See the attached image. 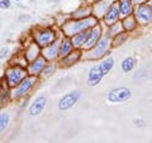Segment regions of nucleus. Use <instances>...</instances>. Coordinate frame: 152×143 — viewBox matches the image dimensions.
I'll return each mask as SVG.
<instances>
[{
    "instance_id": "nucleus-1",
    "label": "nucleus",
    "mask_w": 152,
    "mask_h": 143,
    "mask_svg": "<svg viewBox=\"0 0 152 143\" xmlns=\"http://www.w3.org/2000/svg\"><path fill=\"white\" fill-rule=\"evenodd\" d=\"M100 22L98 18H95L94 15L86 17L84 19H74V18H69L64 22V24L61 26V32L62 34L66 37H72L74 34L83 31H88L91 27Z\"/></svg>"
},
{
    "instance_id": "nucleus-29",
    "label": "nucleus",
    "mask_w": 152,
    "mask_h": 143,
    "mask_svg": "<svg viewBox=\"0 0 152 143\" xmlns=\"http://www.w3.org/2000/svg\"><path fill=\"white\" fill-rule=\"evenodd\" d=\"M123 31H124V29H123L122 22L118 20V22H115V23H113V24L108 26V31H107V32H108L112 37H114L115 34H118V33H121V32H123Z\"/></svg>"
},
{
    "instance_id": "nucleus-23",
    "label": "nucleus",
    "mask_w": 152,
    "mask_h": 143,
    "mask_svg": "<svg viewBox=\"0 0 152 143\" xmlns=\"http://www.w3.org/2000/svg\"><path fill=\"white\" fill-rule=\"evenodd\" d=\"M121 22H122L123 29H124L126 32H128V33L134 32V31L137 29V27H138L137 19L134 18V15H133V14H131V15H128V17H126V18H122Z\"/></svg>"
},
{
    "instance_id": "nucleus-4",
    "label": "nucleus",
    "mask_w": 152,
    "mask_h": 143,
    "mask_svg": "<svg viewBox=\"0 0 152 143\" xmlns=\"http://www.w3.org/2000/svg\"><path fill=\"white\" fill-rule=\"evenodd\" d=\"M39 77L38 76H33V75H28L24 80H22L17 86L12 88V93H10V98L12 101H19L23 98L28 96V94L32 91V89L36 86Z\"/></svg>"
},
{
    "instance_id": "nucleus-2",
    "label": "nucleus",
    "mask_w": 152,
    "mask_h": 143,
    "mask_svg": "<svg viewBox=\"0 0 152 143\" xmlns=\"http://www.w3.org/2000/svg\"><path fill=\"white\" fill-rule=\"evenodd\" d=\"M112 48H113L112 47V36L109 34L108 32H104L103 36L100 37V39L96 42V45H95L91 50L83 52V58L88 60V61L102 60L103 57H105L109 52H110Z\"/></svg>"
},
{
    "instance_id": "nucleus-3",
    "label": "nucleus",
    "mask_w": 152,
    "mask_h": 143,
    "mask_svg": "<svg viewBox=\"0 0 152 143\" xmlns=\"http://www.w3.org/2000/svg\"><path fill=\"white\" fill-rule=\"evenodd\" d=\"M60 32L57 29H53L52 27H37V28H33L32 29L31 38L41 48H43V47L52 43V42L58 37Z\"/></svg>"
},
{
    "instance_id": "nucleus-31",
    "label": "nucleus",
    "mask_w": 152,
    "mask_h": 143,
    "mask_svg": "<svg viewBox=\"0 0 152 143\" xmlns=\"http://www.w3.org/2000/svg\"><path fill=\"white\" fill-rule=\"evenodd\" d=\"M10 7H12L10 0H0V9L7 10V9H10Z\"/></svg>"
},
{
    "instance_id": "nucleus-30",
    "label": "nucleus",
    "mask_w": 152,
    "mask_h": 143,
    "mask_svg": "<svg viewBox=\"0 0 152 143\" xmlns=\"http://www.w3.org/2000/svg\"><path fill=\"white\" fill-rule=\"evenodd\" d=\"M133 124H134L137 128H145L146 127V122L143 120V119H141V118H136V119H133Z\"/></svg>"
},
{
    "instance_id": "nucleus-12",
    "label": "nucleus",
    "mask_w": 152,
    "mask_h": 143,
    "mask_svg": "<svg viewBox=\"0 0 152 143\" xmlns=\"http://www.w3.org/2000/svg\"><path fill=\"white\" fill-rule=\"evenodd\" d=\"M102 20L104 22V24L107 27L118 22V20H121V12H119V5H118V0L112 3V5L108 8V10L104 14V18Z\"/></svg>"
},
{
    "instance_id": "nucleus-14",
    "label": "nucleus",
    "mask_w": 152,
    "mask_h": 143,
    "mask_svg": "<svg viewBox=\"0 0 152 143\" xmlns=\"http://www.w3.org/2000/svg\"><path fill=\"white\" fill-rule=\"evenodd\" d=\"M115 1V0H96L91 8H93V15L95 18H98L99 20H102L104 18V14L107 13L108 8L112 5V3Z\"/></svg>"
},
{
    "instance_id": "nucleus-25",
    "label": "nucleus",
    "mask_w": 152,
    "mask_h": 143,
    "mask_svg": "<svg viewBox=\"0 0 152 143\" xmlns=\"http://www.w3.org/2000/svg\"><path fill=\"white\" fill-rule=\"evenodd\" d=\"M88 31H83V32H79V33H76V34H74L72 37H70L71 38V41H72V45L75 48H77V50H81L83 48V46L85 43V41H86V37H88Z\"/></svg>"
},
{
    "instance_id": "nucleus-20",
    "label": "nucleus",
    "mask_w": 152,
    "mask_h": 143,
    "mask_svg": "<svg viewBox=\"0 0 152 143\" xmlns=\"http://www.w3.org/2000/svg\"><path fill=\"white\" fill-rule=\"evenodd\" d=\"M93 15V8L90 4H84V5L79 7L77 9H75V10L71 13L70 18H74V19H84L86 17H90Z\"/></svg>"
},
{
    "instance_id": "nucleus-17",
    "label": "nucleus",
    "mask_w": 152,
    "mask_h": 143,
    "mask_svg": "<svg viewBox=\"0 0 152 143\" xmlns=\"http://www.w3.org/2000/svg\"><path fill=\"white\" fill-rule=\"evenodd\" d=\"M41 51H42V48L36 43L32 39V41H31V43L28 45V46H26L23 55H24L26 60H27V62L29 63V62H32L33 60H36L38 56H41Z\"/></svg>"
},
{
    "instance_id": "nucleus-15",
    "label": "nucleus",
    "mask_w": 152,
    "mask_h": 143,
    "mask_svg": "<svg viewBox=\"0 0 152 143\" xmlns=\"http://www.w3.org/2000/svg\"><path fill=\"white\" fill-rule=\"evenodd\" d=\"M46 107H47V98L45 95H41V96L36 98V100H33V103L29 107V115L31 117L39 115V114L43 113Z\"/></svg>"
},
{
    "instance_id": "nucleus-27",
    "label": "nucleus",
    "mask_w": 152,
    "mask_h": 143,
    "mask_svg": "<svg viewBox=\"0 0 152 143\" xmlns=\"http://www.w3.org/2000/svg\"><path fill=\"white\" fill-rule=\"evenodd\" d=\"M128 38H129V34H128V32L123 31L121 33H118L114 37H112V47L113 48H118V47H121L126 43L128 41Z\"/></svg>"
},
{
    "instance_id": "nucleus-8",
    "label": "nucleus",
    "mask_w": 152,
    "mask_h": 143,
    "mask_svg": "<svg viewBox=\"0 0 152 143\" xmlns=\"http://www.w3.org/2000/svg\"><path fill=\"white\" fill-rule=\"evenodd\" d=\"M133 15L137 19V23L141 26H148L152 23V9L147 3L136 5L133 9Z\"/></svg>"
},
{
    "instance_id": "nucleus-33",
    "label": "nucleus",
    "mask_w": 152,
    "mask_h": 143,
    "mask_svg": "<svg viewBox=\"0 0 152 143\" xmlns=\"http://www.w3.org/2000/svg\"><path fill=\"white\" fill-rule=\"evenodd\" d=\"M147 4H148V5H150V8L152 9V0H147Z\"/></svg>"
},
{
    "instance_id": "nucleus-11",
    "label": "nucleus",
    "mask_w": 152,
    "mask_h": 143,
    "mask_svg": "<svg viewBox=\"0 0 152 143\" xmlns=\"http://www.w3.org/2000/svg\"><path fill=\"white\" fill-rule=\"evenodd\" d=\"M83 58V50H77L75 48L71 53H69L67 56L60 58L57 62H58V66L62 69H69V67H72L74 65H76L80 60Z\"/></svg>"
},
{
    "instance_id": "nucleus-16",
    "label": "nucleus",
    "mask_w": 152,
    "mask_h": 143,
    "mask_svg": "<svg viewBox=\"0 0 152 143\" xmlns=\"http://www.w3.org/2000/svg\"><path fill=\"white\" fill-rule=\"evenodd\" d=\"M103 74H102V71L100 69H99V66H93L91 69L89 70V72H88V79H86V82L90 88H94V86H96V85H99L102 82V80H103Z\"/></svg>"
},
{
    "instance_id": "nucleus-32",
    "label": "nucleus",
    "mask_w": 152,
    "mask_h": 143,
    "mask_svg": "<svg viewBox=\"0 0 152 143\" xmlns=\"http://www.w3.org/2000/svg\"><path fill=\"white\" fill-rule=\"evenodd\" d=\"M9 53H10V50H9L8 47H3V48L0 50V60L7 58V57L9 56Z\"/></svg>"
},
{
    "instance_id": "nucleus-7",
    "label": "nucleus",
    "mask_w": 152,
    "mask_h": 143,
    "mask_svg": "<svg viewBox=\"0 0 152 143\" xmlns=\"http://www.w3.org/2000/svg\"><path fill=\"white\" fill-rule=\"evenodd\" d=\"M62 32H60L58 37L56 39L50 43L48 46H46L42 48L41 51V55L45 57L47 61H58L60 58V47H61V41H62Z\"/></svg>"
},
{
    "instance_id": "nucleus-18",
    "label": "nucleus",
    "mask_w": 152,
    "mask_h": 143,
    "mask_svg": "<svg viewBox=\"0 0 152 143\" xmlns=\"http://www.w3.org/2000/svg\"><path fill=\"white\" fill-rule=\"evenodd\" d=\"M10 93H12V88L7 84L5 80H3L1 84H0V108L7 107L12 101Z\"/></svg>"
},
{
    "instance_id": "nucleus-34",
    "label": "nucleus",
    "mask_w": 152,
    "mask_h": 143,
    "mask_svg": "<svg viewBox=\"0 0 152 143\" xmlns=\"http://www.w3.org/2000/svg\"><path fill=\"white\" fill-rule=\"evenodd\" d=\"M0 69H1V62H0Z\"/></svg>"
},
{
    "instance_id": "nucleus-26",
    "label": "nucleus",
    "mask_w": 152,
    "mask_h": 143,
    "mask_svg": "<svg viewBox=\"0 0 152 143\" xmlns=\"http://www.w3.org/2000/svg\"><path fill=\"white\" fill-rule=\"evenodd\" d=\"M57 66H58V62H57V61H47L45 69L42 70V72H41V75H39V79H42V80L48 79L52 74L56 72Z\"/></svg>"
},
{
    "instance_id": "nucleus-19",
    "label": "nucleus",
    "mask_w": 152,
    "mask_h": 143,
    "mask_svg": "<svg viewBox=\"0 0 152 143\" xmlns=\"http://www.w3.org/2000/svg\"><path fill=\"white\" fill-rule=\"evenodd\" d=\"M114 63H115V61H114V57L112 55L103 57L102 61L98 65L99 69H100V71H102L103 76H108L109 74L112 72V70L114 67Z\"/></svg>"
},
{
    "instance_id": "nucleus-24",
    "label": "nucleus",
    "mask_w": 152,
    "mask_h": 143,
    "mask_svg": "<svg viewBox=\"0 0 152 143\" xmlns=\"http://www.w3.org/2000/svg\"><path fill=\"white\" fill-rule=\"evenodd\" d=\"M136 65H137L136 57L128 56V57H126V58L122 60V62H121V70L124 74H129V72H132V71L134 70Z\"/></svg>"
},
{
    "instance_id": "nucleus-6",
    "label": "nucleus",
    "mask_w": 152,
    "mask_h": 143,
    "mask_svg": "<svg viewBox=\"0 0 152 143\" xmlns=\"http://www.w3.org/2000/svg\"><path fill=\"white\" fill-rule=\"evenodd\" d=\"M132 98V91L129 88L126 86H118L113 88L109 90V93L107 94V100L112 104H123L127 103L128 100H131Z\"/></svg>"
},
{
    "instance_id": "nucleus-9",
    "label": "nucleus",
    "mask_w": 152,
    "mask_h": 143,
    "mask_svg": "<svg viewBox=\"0 0 152 143\" xmlns=\"http://www.w3.org/2000/svg\"><path fill=\"white\" fill-rule=\"evenodd\" d=\"M103 33H104V28L102 26V23L99 22L98 24H95L94 27H91L89 29L88 32V37H86V41H85V43L83 46V52L85 51H89V50H91L93 47L96 45V42L100 39V37L103 36Z\"/></svg>"
},
{
    "instance_id": "nucleus-10",
    "label": "nucleus",
    "mask_w": 152,
    "mask_h": 143,
    "mask_svg": "<svg viewBox=\"0 0 152 143\" xmlns=\"http://www.w3.org/2000/svg\"><path fill=\"white\" fill-rule=\"evenodd\" d=\"M81 98V91L80 90H72L67 94H65L58 101V110L60 112H67L72 107H75L79 103Z\"/></svg>"
},
{
    "instance_id": "nucleus-5",
    "label": "nucleus",
    "mask_w": 152,
    "mask_h": 143,
    "mask_svg": "<svg viewBox=\"0 0 152 143\" xmlns=\"http://www.w3.org/2000/svg\"><path fill=\"white\" fill-rule=\"evenodd\" d=\"M28 76L27 67L20 65H14L10 63V66H8L5 72H4V80L7 81V84L10 88H14L22 80H24Z\"/></svg>"
},
{
    "instance_id": "nucleus-13",
    "label": "nucleus",
    "mask_w": 152,
    "mask_h": 143,
    "mask_svg": "<svg viewBox=\"0 0 152 143\" xmlns=\"http://www.w3.org/2000/svg\"><path fill=\"white\" fill-rule=\"evenodd\" d=\"M47 63V60L43 56H38L36 60H33L32 62H29L27 65V71H28V75H33V76H38L42 72V70L45 69V66Z\"/></svg>"
},
{
    "instance_id": "nucleus-28",
    "label": "nucleus",
    "mask_w": 152,
    "mask_h": 143,
    "mask_svg": "<svg viewBox=\"0 0 152 143\" xmlns=\"http://www.w3.org/2000/svg\"><path fill=\"white\" fill-rule=\"evenodd\" d=\"M9 124H10V115L7 112L0 113V133L5 132L8 129Z\"/></svg>"
},
{
    "instance_id": "nucleus-21",
    "label": "nucleus",
    "mask_w": 152,
    "mask_h": 143,
    "mask_svg": "<svg viewBox=\"0 0 152 143\" xmlns=\"http://www.w3.org/2000/svg\"><path fill=\"white\" fill-rule=\"evenodd\" d=\"M118 5H119L121 12V19L126 18L128 15L133 14V9H134V4L132 0H118Z\"/></svg>"
},
{
    "instance_id": "nucleus-22",
    "label": "nucleus",
    "mask_w": 152,
    "mask_h": 143,
    "mask_svg": "<svg viewBox=\"0 0 152 143\" xmlns=\"http://www.w3.org/2000/svg\"><path fill=\"white\" fill-rule=\"evenodd\" d=\"M74 50H75V47L72 45V41H71V38L64 36L62 37V41H61V47H60V58H62V57L67 56Z\"/></svg>"
}]
</instances>
